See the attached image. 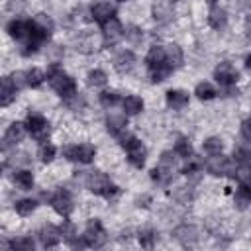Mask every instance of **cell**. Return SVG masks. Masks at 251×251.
I'll return each mask as SVG.
<instances>
[{
    "label": "cell",
    "instance_id": "32",
    "mask_svg": "<svg viewBox=\"0 0 251 251\" xmlns=\"http://www.w3.org/2000/svg\"><path fill=\"white\" fill-rule=\"evenodd\" d=\"M43 80H45V73H43L41 69H31V71H27V86L37 88Z\"/></svg>",
    "mask_w": 251,
    "mask_h": 251
},
{
    "label": "cell",
    "instance_id": "3",
    "mask_svg": "<svg viewBox=\"0 0 251 251\" xmlns=\"http://www.w3.org/2000/svg\"><path fill=\"white\" fill-rule=\"evenodd\" d=\"M122 145H124V149H126V153H127L129 163H131L133 167H143L145 157H147V149H145V145H143L139 139H135V137H129L127 141L124 139Z\"/></svg>",
    "mask_w": 251,
    "mask_h": 251
},
{
    "label": "cell",
    "instance_id": "26",
    "mask_svg": "<svg viewBox=\"0 0 251 251\" xmlns=\"http://www.w3.org/2000/svg\"><path fill=\"white\" fill-rule=\"evenodd\" d=\"M16 184L22 188V190H31L33 188V175L29 171H18L16 176H14Z\"/></svg>",
    "mask_w": 251,
    "mask_h": 251
},
{
    "label": "cell",
    "instance_id": "44",
    "mask_svg": "<svg viewBox=\"0 0 251 251\" xmlns=\"http://www.w3.org/2000/svg\"><path fill=\"white\" fill-rule=\"evenodd\" d=\"M241 133H243L245 139H251V118L243 120V124H241Z\"/></svg>",
    "mask_w": 251,
    "mask_h": 251
},
{
    "label": "cell",
    "instance_id": "35",
    "mask_svg": "<svg viewBox=\"0 0 251 251\" xmlns=\"http://www.w3.org/2000/svg\"><path fill=\"white\" fill-rule=\"evenodd\" d=\"M155 239H157V235H155V231L153 229H141L139 231V243L143 245V247H147V249H151L153 247V243H155Z\"/></svg>",
    "mask_w": 251,
    "mask_h": 251
},
{
    "label": "cell",
    "instance_id": "31",
    "mask_svg": "<svg viewBox=\"0 0 251 251\" xmlns=\"http://www.w3.org/2000/svg\"><path fill=\"white\" fill-rule=\"evenodd\" d=\"M175 153L180 155V157H184V159L192 155V145L188 143L186 137H178V139H176V143H175Z\"/></svg>",
    "mask_w": 251,
    "mask_h": 251
},
{
    "label": "cell",
    "instance_id": "22",
    "mask_svg": "<svg viewBox=\"0 0 251 251\" xmlns=\"http://www.w3.org/2000/svg\"><path fill=\"white\" fill-rule=\"evenodd\" d=\"M96 155V149L90 145V143H82V145H76L75 149V161H80V163H90Z\"/></svg>",
    "mask_w": 251,
    "mask_h": 251
},
{
    "label": "cell",
    "instance_id": "37",
    "mask_svg": "<svg viewBox=\"0 0 251 251\" xmlns=\"http://www.w3.org/2000/svg\"><path fill=\"white\" fill-rule=\"evenodd\" d=\"M33 22H35L43 31H47V33L53 31V20H51L47 14H37V16L33 18Z\"/></svg>",
    "mask_w": 251,
    "mask_h": 251
},
{
    "label": "cell",
    "instance_id": "1",
    "mask_svg": "<svg viewBox=\"0 0 251 251\" xmlns=\"http://www.w3.org/2000/svg\"><path fill=\"white\" fill-rule=\"evenodd\" d=\"M47 80H49V84L53 86V90H55L59 96H63V98H71V96L76 94V84H75V80H73L69 75H65L57 65H53V67L49 69Z\"/></svg>",
    "mask_w": 251,
    "mask_h": 251
},
{
    "label": "cell",
    "instance_id": "10",
    "mask_svg": "<svg viewBox=\"0 0 251 251\" xmlns=\"http://www.w3.org/2000/svg\"><path fill=\"white\" fill-rule=\"evenodd\" d=\"M102 33H104L106 43H114L124 35V27L116 18H110L106 24H102Z\"/></svg>",
    "mask_w": 251,
    "mask_h": 251
},
{
    "label": "cell",
    "instance_id": "29",
    "mask_svg": "<svg viewBox=\"0 0 251 251\" xmlns=\"http://www.w3.org/2000/svg\"><path fill=\"white\" fill-rule=\"evenodd\" d=\"M35 208H37V202L31 200V198H24V200H18V202H16V212H18L20 216H29Z\"/></svg>",
    "mask_w": 251,
    "mask_h": 251
},
{
    "label": "cell",
    "instance_id": "16",
    "mask_svg": "<svg viewBox=\"0 0 251 251\" xmlns=\"http://www.w3.org/2000/svg\"><path fill=\"white\" fill-rule=\"evenodd\" d=\"M114 6L112 4H108V2H100V4H96L94 8H92V18H94V22H98V24H106L110 18H114Z\"/></svg>",
    "mask_w": 251,
    "mask_h": 251
},
{
    "label": "cell",
    "instance_id": "15",
    "mask_svg": "<svg viewBox=\"0 0 251 251\" xmlns=\"http://www.w3.org/2000/svg\"><path fill=\"white\" fill-rule=\"evenodd\" d=\"M16 92H18V88H16L12 76H4L2 84H0V106H8L16 98Z\"/></svg>",
    "mask_w": 251,
    "mask_h": 251
},
{
    "label": "cell",
    "instance_id": "41",
    "mask_svg": "<svg viewBox=\"0 0 251 251\" xmlns=\"http://www.w3.org/2000/svg\"><path fill=\"white\" fill-rule=\"evenodd\" d=\"M12 80H14V84H16V88L20 90L22 86H27V73H22V71H16V73L12 75Z\"/></svg>",
    "mask_w": 251,
    "mask_h": 251
},
{
    "label": "cell",
    "instance_id": "43",
    "mask_svg": "<svg viewBox=\"0 0 251 251\" xmlns=\"http://www.w3.org/2000/svg\"><path fill=\"white\" fill-rule=\"evenodd\" d=\"M153 16H155V20H159V22H167L169 20V10L165 8V6H155L153 8Z\"/></svg>",
    "mask_w": 251,
    "mask_h": 251
},
{
    "label": "cell",
    "instance_id": "46",
    "mask_svg": "<svg viewBox=\"0 0 251 251\" xmlns=\"http://www.w3.org/2000/svg\"><path fill=\"white\" fill-rule=\"evenodd\" d=\"M245 67H247V69H249V71H251V55H249V57H247V59H245Z\"/></svg>",
    "mask_w": 251,
    "mask_h": 251
},
{
    "label": "cell",
    "instance_id": "30",
    "mask_svg": "<svg viewBox=\"0 0 251 251\" xmlns=\"http://www.w3.org/2000/svg\"><path fill=\"white\" fill-rule=\"evenodd\" d=\"M200 171H202V159L200 157H194V155L186 157V163L182 167V173L184 175H192V173H200Z\"/></svg>",
    "mask_w": 251,
    "mask_h": 251
},
{
    "label": "cell",
    "instance_id": "23",
    "mask_svg": "<svg viewBox=\"0 0 251 251\" xmlns=\"http://www.w3.org/2000/svg\"><path fill=\"white\" fill-rule=\"evenodd\" d=\"M208 22H210V25H212L214 29H222V27L226 25V22H227L226 10H222V8H212L210 14H208Z\"/></svg>",
    "mask_w": 251,
    "mask_h": 251
},
{
    "label": "cell",
    "instance_id": "27",
    "mask_svg": "<svg viewBox=\"0 0 251 251\" xmlns=\"http://www.w3.org/2000/svg\"><path fill=\"white\" fill-rule=\"evenodd\" d=\"M194 94H196L200 100H212V98H214L218 92H216V88H214L210 82H200V84L196 86Z\"/></svg>",
    "mask_w": 251,
    "mask_h": 251
},
{
    "label": "cell",
    "instance_id": "38",
    "mask_svg": "<svg viewBox=\"0 0 251 251\" xmlns=\"http://www.w3.org/2000/svg\"><path fill=\"white\" fill-rule=\"evenodd\" d=\"M233 157H235L237 165H243V167H247L251 171V151L249 149H237Z\"/></svg>",
    "mask_w": 251,
    "mask_h": 251
},
{
    "label": "cell",
    "instance_id": "28",
    "mask_svg": "<svg viewBox=\"0 0 251 251\" xmlns=\"http://www.w3.org/2000/svg\"><path fill=\"white\" fill-rule=\"evenodd\" d=\"M171 71H173V67H171L169 63H163V65L151 69V80H153V82H161V80H165V78L171 75Z\"/></svg>",
    "mask_w": 251,
    "mask_h": 251
},
{
    "label": "cell",
    "instance_id": "39",
    "mask_svg": "<svg viewBox=\"0 0 251 251\" xmlns=\"http://www.w3.org/2000/svg\"><path fill=\"white\" fill-rule=\"evenodd\" d=\"M39 157H41L43 163H51L53 157H55V147H53L51 143H43V145L39 147Z\"/></svg>",
    "mask_w": 251,
    "mask_h": 251
},
{
    "label": "cell",
    "instance_id": "13",
    "mask_svg": "<svg viewBox=\"0 0 251 251\" xmlns=\"http://www.w3.org/2000/svg\"><path fill=\"white\" fill-rule=\"evenodd\" d=\"M173 173H175V165H169V163H161L159 161V165L151 171V178L155 182H159V184H167V182H171Z\"/></svg>",
    "mask_w": 251,
    "mask_h": 251
},
{
    "label": "cell",
    "instance_id": "6",
    "mask_svg": "<svg viewBox=\"0 0 251 251\" xmlns=\"http://www.w3.org/2000/svg\"><path fill=\"white\" fill-rule=\"evenodd\" d=\"M206 169L210 175H216V176H222V175H233V167H231V161L227 157H224L222 153H216L208 159L206 163Z\"/></svg>",
    "mask_w": 251,
    "mask_h": 251
},
{
    "label": "cell",
    "instance_id": "42",
    "mask_svg": "<svg viewBox=\"0 0 251 251\" xmlns=\"http://www.w3.org/2000/svg\"><path fill=\"white\" fill-rule=\"evenodd\" d=\"M61 233H63V239H67L69 243L75 239V226L73 224H69V222H65L63 226H61Z\"/></svg>",
    "mask_w": 251,
    "mask_h": 251
},
{
    "label": "cell",
    "instance_id": "2",
    "mask_svg": "<svg viewBox=\"0 0 251 251\" xmlns=\"http://www.w3.org/2000/svg\"><path fill=\"white\" fill-rule=\"evenodd\" d=\"M86 184H88V188H90L94 194H102V196H106V198H114V196L118 194V186L112 184L110 178H108L104 173H98V171H94V173L88 175Z\"/></svg>",
    "mask_w": 251,
    "mask_h": 251
},
{
    "label": "cell",
    "instance_id": "9",
    "mask_svg": "<svg viewBox=\"0 0 251 251\" xmlns=\"http://www.w3.org/2000/svg\"><path fill=\"white\" fill-rule=\"evenodd\" d=\"M61 237H63L61 227H55V226H51V224L43 226L41 231H39V241H41L43 247H55V245L61 241Z\"/></svg>",
    "mask_w": 251,
    "mask_h": 251
},
{
    "label": "cell",
    "instance_id": "25",
    "mask_svg": "<svg viewBox=\"0 0 251 251\" xmlns=\"http://www.w3.org/2000/svg\"><path fill=\"white\" fill-rule=\"evenodd\" d=\"M143 110V100L139 96H127L124 100V112L129 114V116H135Z\"/></svg>",
    "mask_w": 251,
    "mask_h": 251
},
{
    "label": "cell",
    "instance_id": "12",
    "mask_svg": "<svg viewBox=\"0 0 251 251\" xmlns=\"http://www.w3.org/2000/svg\"><path fill=\"white\" fill-rule=\"evenodd\" d=\"M24 135H25V124L14 122V124L6 129V133H4V147L20 143V141L24 139Z\"/></svg>",
    "mask_w": 251,
    "mask_h": 251
},
{
    "label": "cell",
    "instance_id": "21",
    "mask_svg": "<svg viewBox=\"0 0 251 251\" xmlns=\"http://www.w3.org/2000/svg\"><path fill=\"white\" fill-rule=\"evenodd\" d=\"M235 204L241 210L251 204V182H241L239 184V188L235 190Z\"/></svg>",
    "mask_w": 251,
    "mask_h": 251
},
{
    "label": "cell",
    "instance_id": "18",
    "mask_svg": "<svg viewBox=\"0 0 251 251\" xmlns=\"http://www.w3.org/2000/svg\"><path fill=\"white\" fill-rule=\"evenodd\" d=\"M175 237L180 241V243H184V245H188V243H194L196 241V237H198V229L194 227V226H178L176 229H175Z\"/></svg>",
    "mask_w": 251,
    "mask_h": 251
},
{
    "label": "cell",
    "instance_id": "36",
    "mask_svg": "<svg viewBox=\"0 0 251 251\" xmlns=\"http://www.w3.org/2000/svg\"><path fill=\"white\" fill-rule=\"evenodd\" d=\"M10 245H12V249H18V251H33V247H35L31 237H20V239L12 241Z\"/></svg>",
    "mask_w": 251,
    "mask_h": 251
},
{
    "label": "cell",
    "instance_id": "5",
    "mask_svg": "<svg viewBox=\"0 0 251 251\" xmlns=\"http://www.w3.org/2000/svg\"><path fill=\"white\" fill-rule=\"evenodd\" d=\"M82 237H84L88 247H102L106 243V239H108V235H106V231H104V227H102V224L98 220H90L88 222L86 231H84Z\"/></svg>",
    "mask_w": 251,
    "mask_h": 251
},
{
    "label": "cell",
    "instance_id": "4",
    "mask_svg": "<svg viewBox=\"0 0 251 251\" xmlns=\"http://www.w3.org/2000/svg\"><path fill=\"white\" fill-rule=\"evenodd\" d=\"M25 126H27V129L31 131V135L37 141H45L47 139V135H49V124H47V120L39 112H29L27 114V120H25Z\"/></svg>",
    "mask_w": 251,
    "mask_h": 251
},
{
    "label": "cell",
    "instance_id": "7",
    "mask_svg": "<svg viewBox=\"0 0 251 251\" xmlns=\"http://www.w3.org/2000/svg\"><path fill=\"white\" fill-rule=\"evenodd\" d=\"M51 206L55 208L57 214H61L63 218H69L71 212H73V198H71L69 190H65V188L57 190V192L51 196Z\"/></svg>",
    "mask_w": 251,
    "mask_h": 251
},
{
    "label": "cell",
    "instance_id": "45",
    "mask_svg": "<svg viewBox=\"0 0 251 251\" xmlns=\"http://www.w3.org/2000/svg\"><path fill=\"white\" fill-rule=\"evenodd\" d=\"M176 198H178L180 202H186V200H190V190H188V188H182V190H178V192H176Z\"/></svg>",
    "mask_w": 251,
    "mask_h": 251
},
{
    "label": "cell",
    "instance_id": "17",
    "mask_svg": "<svg viewBox=\"0 0 251 251\" xmlns=\"http://www.w3.org/2000/svg\"><path fill=\"white\" fill-rule=\"evenodd\" d=\"M167 104L173 110H182L188 104V92H184V90H169L167 92Z\"/></svg>",
    "mask_w": 251,
    "mask_h": 251
},
{
    "label": "cell",
    "instance_id": "11",
    "mask_svg": "<svg viewBox=\"0 0 251 251\" xmlns=\"http://www.w3.org/2000/svg\"><path fill=\"white\" fill-rule=\"evenodd\" d=\"M29 27H31V20H12L6 25V31L14 39H25L29 35Z\"/></svg>",
    "mask_w": 251,
    "mask_h": 251
},
{
    "label": "cell",
    "instance_id": "40",
    "mask_svg": "<svg viewBox=\"0 0 251 251\" xmlns=\"http://www.w3.org/2000/svg\"><path fill=\"white\" fill-rule=\"evenodd\" d=\"M100 102H102L106 108H112V106H116V104L120 102V96H118L116 92H102V94H100Z\"/></svg>",
    "mask_w": 251,
    "mask_h": 251
},
{
    "label": "cell",
    "instance_id": "14",
    "mask_svg": "<svg viewBox=\"0 0 251 251\" xmlns=\"http://www.w3.org/2000/svg\"><path fill=\"white\" fill-rule=\"evenodd\" d=\"M133 63H135L133 53H131V51H122V53H118L116 59H114V69H116L120 75H126V73H129V71L133 69Z\"/></svg>",
    "mask_w": 251,
    "mask_h": 251
},
{
    "label": "cell",
    "instance_id": "8",
    "mask_svg": "<svg viewBox=\"0 0 251 251\" xmlns=\"http://www.w3.org/2000/svg\"><path fill=\"white\" fill-rule=\"evenodd\" d=\"M214 76H216V80H218L222 86H231V84H235V80H237V71H235L229 63H220V65L216 67V71H214Z\"/></svg>",
    "mask_w": 251,
    "mask_h": 251
},
{
    "label": "cell",
    "instance_id": "47",
    "mask_svg": "<svg viewBox=\"0 0 251 251\" xmlns=\"http://www.w3.org/2000/svg\"><path fill=\"white\" fill-rule=\"evenodd\" d=\"M118 2H126V0H118Z\"/></svg>",
    "mask_w": 251,
    "mask_h": 251
},
{
    "label": "cell",
    "instance_id": "49",
    "mask_svg": "<svg viewBox=\"0 0 251 251\" xmlns=\"http://www.w3.org/2000/svg\"><path fill=\"white\" fill-rule=\"evenodd\" d=\"M173 2H176V0H173Z\"/></svg>",
    "mask_w": 251,
    "mask_h": 251
},
{
    "label": "cell",
    "instance_id": "20",
    "mask_svg": "<svg viewBox=\"0 0 251 251\" xmlns=\"http://www.w3.org/2000/svg\"><path fill=\"white\" fill-rule=\"evenodd\" d=\"M106 124H108V131L112 135H120L122 131H126V126H127L124 114H110L106 118Z\"/></svg>",
    "mask_w": 251,
    "mask_h": 251
},
{
    "label": "cell",
    "instance_id": "33",
    "mask_svg": "<svg viewBox=\"0 0 251 251\" xmlns=\"http://www.w3.org/2000/svg\"><path fill=\"white\" fill-rule=\"evenodd\" d=\"M106 82H108V78H106V73L104 71L96 69V71H90L88 73V84L90 86H104Z\"/></svg>",
    "mask_w": 251,
    "mask_h": 251
},
{
    "label": "cell",
    "instance_id": "34",
    "mask_svg": "<svg viewBox=\"0 0 251 251\" xmlns=\"http://www.w3.org/2000/svg\"><path fill=\"white\" fill-rule=\"evenodd\" d=\"M222 139L220 137H210V139H206L204 141V151L208 153V155H216V153H220L222 151Z\"/></svg>",
    "mask_w": 251,
    "mask_h": 251
},
{
    "label": "cell",
    "instance_id": "24",
    "mask_svg": "<svg viewBox=\"0 0 251 251\" xmlns=\"http://www.w3.org/2000/svg\"><path fill=\"white\" fill-rule=\"evenodd\" d=\"M165 53H167V63H169L173 69L182 65V51H180L178 45H167Z\"/></svg>",
    "mask_w": 251,
    "mask_h": 251
},
{
    "label": "cell",
    "instance_id": "48",
    "mask_svg": "<svg viewBox=\"0 0 251 251\" xmlns=\"http://www.w3.org/2000/svg\"><path fill=\"white\" fill-rule=\"evenodd\" d=\"M208 2H216V0H208Z\"/></svg>",
    "mask_w": 251,
    "mask_h": 251
},
{
    "label": "cell",
    "instance_id": "19",
    "mask_svg": "<svg viewBox=\"0 0 251 251\" xmlns=\"http://www.w3.org/2000/svg\"><path fill=\"white\" fill-rule=\"evenodd\" d=\"M145 61H147V67H149V71H151V69H155V67H159V65L167 63V53H165V49H163V47L155 45V47H151V49H149V53H147Z\"/></svg>",
    "mask_w": 251,
    "mask_h": 251
}]
</instances>
